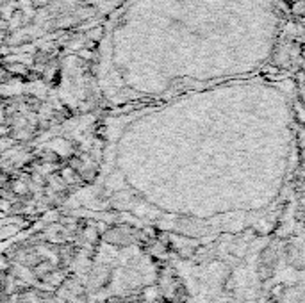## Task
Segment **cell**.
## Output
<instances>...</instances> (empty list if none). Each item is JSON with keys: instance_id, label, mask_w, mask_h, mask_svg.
<instances>
[{"instance_id": "1", "label": "cell", "mask_w": 305, "mask_h": 303, "mask_svg": "<svg viewBox=\"0 0 305 303\" xmlns=\"http://www.w3.org/2000/svg\"><path fill=\"white\" fill-rule=\"evenodd\" d=\"M291 11H293V14H296V16H305V0H298V2H295Z\"/></svg>"}, {"instance_id": "2", "label": "cell", "mask_w": 305, "mask_h": 303, "mask_svg": "<svg viewBox=\"0 0 305 303\" xmlns=\"http://www.w3.org/2000/svg\"><path fill=\"white\" fill-rule=\"evenodd\" d=\"M295 111H296V116H298V120H300L302 123H305V107L302 105L300 102L295 103Z\"/></svg>"}]
</instances>
